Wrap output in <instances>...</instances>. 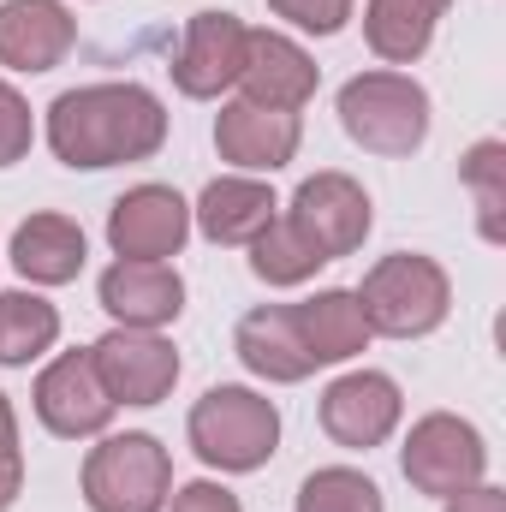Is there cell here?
<instances>
[{
	"instance_id": "14",
	"label": "cell",
	"mask_w": 506,
	"mask_h": 512,
	"mask_svg": "<svg viewBox=\"0 0 506 512\" xmlns=\"http://www.w3.org/2000/svg\"><path fill=\"white\" fill-rule=\"evenodd\" d=\"M239 90H245V102L298 114V108L316 96V60H310L292 36H280V30H245V72H239Z\"/></svg>"
},
{
	"instance_id": "22",
	"label": "cell",
	"mask_w": 506,
	"mask_h": 512,
	"mask_svg": "<svg viewBox=\"0 0 506 512\" xmlns=\"http://www.w3.org/2000/svg\"><path fill=\"white\" fill-rule=\"evenodd\" d=\"M60 340V310L36 292H0V364L24 370Z\"/></svg>"
},
{
	"instance_id": "15",
	"label": "cell",
	"mask_w": 506,
	"mask_h": 512,
	"mask_svg": "<svg viewBox=\"0 0 506 512\" xmlns=\"http://www.w3.org/2000/svg\"><path fill=\"white\" fill-rule=\"evenodd\" d=\"M78 42V18L60 0H6L0 6V66L54 72Z\"/></svg>"
},
{
	"instance_id": "30",
	"label": "cell",
	"mask_w": 506,
	"mask_h": 512,
	"mask_svg": "<svg viewBox=\"0 0 506 512\" xmlns=\"http://www.w3.org/2000/svg\"><path fill=\"white\" fill-rule=\"evenodd\" d=\"M447 512H506V489H489V483H471V489L447 495Z\"/></svg>"
},
{
	"instance_id": "16",
	"label": "cell",
	"mask_w": 506,
	"mask_h": 512,
	"mask_svg": "<svg viewBox=\"0 0 506 512\" xmlns=\"http://www.w3.org/2000/svg\"><path fill=\"white\" fill-rule=\"evenodd\" d=\"M102 310L120 328H167L185 310V280L167 262H114L102 274Z\"/></svg>"
},
{
	"instance_id": "11",
	"label": "cell",
	"mask_w": 506,
	"mask_h": 512,
	"mask_svg": "<svg viewBox=\"0 0 506 512\" xmlns=\"http://www.w3.org/2000/svg\"><path fill=\"white\" fill-rule=\"evenodd\" d=\"M36 417L60 441H84V435H102L114 423V399H108V387L96 376L90 352H60L36 376Z\"/></svg>"
},
{
	"instance_id": "2",
	"label": "cell",
	"mask_w": 506,
	"mask_h": 512,
	"mask_svg": "<svg viewBox=\"0 0 506 512\" xmlns=\"http://www.w3.org/2000/svg\"><path fill=\"white\" fill-rule=\"evenodd\" d=\"M358 304H364L370 334H387V340H423V334H435V328L447 322L453 286H447V268H441L435 256L393 251L364 274Z\"/></svg>"
},
{
	"instance_id": "24",
	"label": "cell",
	"mask_w": 506,
	"mask_h": 512,
	"mask_svg": "<svg viewBox=\"0 0 506 512\" xmlns=\"http://www.w3.org/2000/svg\"><path fill=\"white\" fill-rule=\"evenodd\" d=\"M459 179H465V191L477 197V233L489 239V245H501L506 239V143L501 137H483V143H471L465 149V161H459Z\"/></svg>"
},
{
	"instance_id": "21",
	"label": "cell",
	"mask_w": 506,
	"mask_h": 512,
	"mask_svg": "<svg viewBox=\"0 0 506 512\" xmlns=\"http://www.w3.org/2000/svg\"><path fill=\"white\" fill-rule=\"evenodd\" d=\"M441 12H447V0H370L364 6V36L387 66H411V60L429 54Z\"/></svg>"
},
{
	"instance_id": "12",
	"label": "cell",
	"mask_w": 506,
	"mask_h": 512,
	"mask_svg": "<svg viewBox=\"0 0 506 512\" xmlns=\"http://www.w3.org/2000/svg\"><path fill=\"white\" fill-rule=\"evenodd\" d=\"M399 411H405L399 382L381 376V370H352V376H340L322 393V429L340 447H364V453L399 429Z\"/></svg>"
},
{
	"instance_id": "9",
	"label": "cell",
	"mask_w": 506,
	"mask_h": 512,
	"mask_svg": "<svg viewBox=\"0 0 506 512\" xmlns=\"http://www.w3.org/2000/svg\"><path fill=\"white\" fill-rule=\"evenodd\" d=\"M191 239V203L173 185H137L108 209V245L126 262H167Z\"/></svg>"
},
{
	"instance_id": "28",
	"label": "cell",
	"mask_w": 506,
	"mask_h": 512,
	"mask_svg": "<svg viewBox=\"0 0 506 512\" xmlns=\"http://www.w3.org/2000/svg\"><path fill=\"white\" fill-rule=\"evenodd\" d=\"M18 489H24V453H18V417H12V405H6V393H0V512L18 501Z\"/></svg>"
},
{
	"instance_id": "6",
	"label": "cell",
	"mask_w": 506,
	"mask_h": 512,
	"mask_svg": "<svg viewBox=\"0 0 506 512\" xmlns=\"http://www.w3.org/2000/svg\"><path fill=\"white\" fill-rule=\"evenodd\" d=\"M399 465H405V483H411L417 495L447 501V495L483 483V471H489V447H483V435H477L465 417H453V411H429V417L411 423Z\"/></svg>"
},
{
	"instance_id": "8",
	"label": "cell",
	"mask_w": 506,
	"mask_h": 512,
	"mask_svg": "<svg viewBox=\"0 0 506 512\" xmlns=\"http://www.w3.org/2000/svg\"><path fill=\"white\" fill-rule=\"evenodd\" d=\"M286 221L322 251V262H340V256H352L370 239L376 215H370V197H364V185L352 173H316V179L298 185Z\"/></svg>"
},
{
	"instance_id": "10",
	"label": "cell",
	"mask_w": 506,
	"mask_h": 512,
	"mask_svg": "<svg viewBox=\"0 0 506 512\" xmlns=\"http://www.w3.org/2000/svg\"><path fill=\"white\" fill-rule=\"evenodd\" d=\"M239 72H245V24H239L233 12H221V6L191 12L185 42H179V54H173V84H179V96L215 102V96H227V90L239 84Z\"/></svg>"
},
{
	"instance_id": "20",
	"label": "cell",
	"mask_w": 506,
	"mask_h": 512,
	"mask_svg": "<svg viewBox=\"0 0 506 512\" xmlns=\"http://www.w3.org/2000/svg\"><path fill=\"white\" fill-rule=\"evenodd\" d=\"M12 268L36 286H66L84 268V227L72 215H30L12 233Z\"/></svg>"
},
{
	"instance_id": "27",
	"label": "cell",
	"mask_w": 506,
	"mask_h": 512,
	"mask_svg": "<svg viewBox=\"0 0 506 512\" xmlns=\"http://www.w3.org/2000/svg\"><path fill=\"white\" fill-rule=\"evenodd\" d=\"M268 12H280L286 24H298L310 36H334V30H346L352 0H268Z\"/></svg>"
},
{
	"instance_id": "4",
	"label": "cell",
	"mask_w": 506,
	"mask_h": 512,
	"mask_svg": "<svg viewBox=\"0 0 506 512\" xmlns=\"http://www.w3.org/2000/svg\"><path fill=\"white\" fill-rule=\"evenodd\" d=\"M191 447L215 471H262L280 447V411L251 387H209L191 405Z\"/></svg>"
},
{
	"instance_id": "25",
	"label": "cell",
	"mask_w": 506,
	"mask_h": 512,
	"mask_svg": "<svg viewBox=\"0 0 506 512\" xmlns=\"http://www.w3.org/2000/svg\"><path fill=\"white\" fill-rule=\"evenodd\" d=\"M298 512H387V507H381V489L364 471L328 465V471H310L298 483Z\"/></svg>"
},
{
	"instance_id": "3",
	"label": "cell",
	"mask_w": 506,
	"mask_h": 512,
	"mask_svg": "<svg viewBox=\"0 0 506 512\" xmlns=\"http://www.w3.org/2000/svg\"><path fill=\"white\" fill-rule=\"evenodd\" d=\"M340 126L364 155H411L429 137V90L405 72H358L340 90Z\"/></svg>"
},
{
	"instance_id": "23",
	"label": "cell",
	"mask_w": 506,
	"mask_h": 512,
	"mask_svg": "<svg viewBox=\"0 0 506 512\" xmlns=\"http://www.w3.org/2000/svg\"><path fill=\"white\" fill-rule=\"evenodd\" d=\"M316 268H328L322 251H316L286 215H274V221L251 239V274L256 280H268V286H304Z\"/></svg>"
},
{
	"instance_id": "1",
	"label": "cell",
	"mask_w": 506,
	"mask_h": 512,
	"mask_svg": "<svg viewBox=\"0 0 506 512\" xmlns=\"http://www.w3.org/2000/svg\"><path fill=\"white\" fill-rule=\"evenodd\" d=\"M161 143H167V114L143 84H84L54 96L48 108V149L84 173L149 161Z\"/></svg>"
},
{
	"instance_id": "29",
	"label": "cell",
	"mask_w": 506,
	"mask_h": 512,
	"mask_svg": "<svg viewBox=\"0 0 506 512\" xmlns=\"http://www.w3.org/2000/svg\"><path fill=\"white\" fill-rule=\"evenodd\" d=\"M173 512H245V507H239V495L221 489V483H185V489L173 495Z\"/></svg>"
},
{
	"instance_id": "26",
	"label": "cell",
	"mask_w": 506,
	"mask_h": 512,
	"mask_svg": "<svg viewBox=\"0 0 506 512\" xmlns=\"http://www.w3.org/2000/svg\"><path fill=\"white\" fill-rule=\"evenodd\" d=\"M30 137H36V120H30V102L0 78V167L24 161L30 155Z\"/></svg>"
},
{
	"instance_id": "5",
	"label": "cell",
	"mask_w": 506,
	"mask_h": 512,
	"mask_svg": "<svg viewBox=\"0 0 506 512\" xmlns=\"http://www.w3.org/2000/svg\"><path fill=\"white\" fill-rule=\"evenodd\" d=\"M173 489V459L155 435H108L84 459V501L90 512H161Z\"/></svg>"
},
{
	"instance_id": "17",
	"label": "cell",
	"mask_w": 506,
	"mask_h": 512,
	"mask_svg": "<svg viewBox=\"0 0 506 512\" xmlns=\"http://www.w3.org/2000/svg\"><path fill=\"white\" fill-rule=\"evenodd\" d=\"M233 352H239V364L251 376H262V382H304L316 370V358H310V346H304V334L292 322V304H262V310H251L239 322V334H233Z\"/></svg>"
},
{
	"instance_id": "19",
	"label": "cell",
	"mask_w": 506,
	"mask_h": 512,
	"mask_svg": "<svg viewBox=\"0 0 506 512\" xmlns=\"http://www.w3.org/2000/svg\"><path fill=\"white\" fill-rule=\"evenodd\" d=\"M274 215H280V203H274V191L256 185V179H209L203 197H197V209H191V221H197L203 239H215V245H251Z\"/></svg>"
},
{
	"instance_id": "13",
	"label": "cell",
	"mask_w": 506,
	"mask_h": 512,
	"mask_svg": "<svg viewBox=\"0 0 506 512\" xmlns=\"http://www.w3.org/2000/svg\"><path fill=\"white\" fill-rule=\"evenodd\" d=\"M298 114H286V108H262V102H227L221 114H215V149H221V161H233V167H245V173H274V167H286L292 155H298Z\"/></svg>"
},
{
	"instance_id": "18",
	"label": "cell",
	"mask_w": 506,
	"mask_h": 512,
	"mask_svg": "<svg viewBox=\"0 0 506 512\" xmlns=\"http://www.w3.org/2000/svg\"><path fill=\"white\" fill-rule=\"evenodd\" d=\"M292 322H298V334H304V346H310L316 364H346V358H358V352L370 346L364 304H358V292H346V286H328V292L292 304Z\"/></svg>"
},
{
	"instance_id": "7",
	"label": "cell",
	"mask_w": 506,
	"mask_h": 512,
	"mask_svg": "<svg viewBox=\"0 0 506 512\" xmlns=\"http://www.w3.org/2000/svg\"><path fill=\"white\" fill-rule=\"evenodd\" d=\"M90 364L114 405H161L179 382V352L155 328H114L90 346Z\"/></svg>"
}]
</instances>
